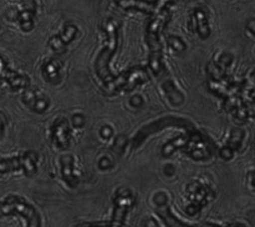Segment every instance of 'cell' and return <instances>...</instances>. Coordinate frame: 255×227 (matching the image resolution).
<instances>
[{
  "label": "cell",
  "mask_w": 255,
  "mask_h": 227,
  "mask_svg": "<svg viewBox=\"0 0 255 227\" xmlns=\"http://www.w3.org/2000/svg\"><path fill=\"white\" fill-rule=\"evenodd\" d=\"M127 143H128V139H127L126 136H122V134L121 136H117L116 138H115L110 151H111V153L114 154L116 158H120V156L125 153V151H126Z\"/></svg>",
  "instance_id": "obj_20"
},
{
  "label": "cell",
  "mask_w": 255,
  "mask_h": 227,
  "mask_svg": "<svg viewBox=\"0 0 255 227\" xmlns=\"http://www.w3.org/2000/svg\"><path fill=\"white\" fill-rule=\"evenodd\" d=\"M116 4L124 7L125 10H134L144 14H153L156 6L153 2L144 1V0H116Z\"/></svg>",
  "instance_id": "obj_17"
},
{
  "label": "cell",
  "mask_w": 255,
  "mask_h": 227,
  "mask_svg": "<svg viewBox=\"0 0 255 227\" xmlns=\"http://www.w3.org/2000/svg\"><path fill=\"white\" fill-rule=\"evenodd\" d=\"M216 196L213 189L208 183L202 179L191 181L186 186V198L188 204L186 206V213L189 216H196L202 211L204 206L208 205Z\"/></svg>",
  "instance_id": "obj_3"
},
{
  "label": "cell",
  "mask_w": 255,
  "mask_h": 227,
  "mask_svg": "<svg viewBox=\"0 0 255 227\" xmlns=\"http://www.w3.org/2000/svg\"><path fill=\"white\" fill-rule=\"evenodd\" d=\"M59 165L60 174H61V178L64 180V183L71 189L76 188L80 183V178L76 170V164H75L74 155H71V154H65V155H62L59 160Z\"/></svg>",
  "instance_id": "obj_13"
},
{
  "label": "cell",
  "mask_w": 255,
  "mask_h": 227,
  "mask_svg": "<svg viewBox=\"0 0 255 227\" xmlns=\"http://www.w3.org/2000/svg\"><path fill=\"white\" fill-rule=\"evenodd\" d=\"M70 122H71L74 128L81 129L82 127H85V124H86V117L82 113H76L71 117V121Z\"/></svg>",
  "instance_id": "obj_23"
},
{
  "label": "cell",
  "mask_w": 255,
  "mask_h": 227,
  "mask_svg": "<svg viewBox=\"0 0 255 227\" xmlns=\"http://www.w3.org/2000/svg\"><path fill=\"white\" fill-rule=\"evenodd\" d=\"M134 204H136V198L129 189H119L114 198L111 226H124L127 215L134 206Z\"/></svg>",
  "instance_id": "obj_7"
},
{
  "label": "cell",
  "mask_w": 255,
  "mask_h": 227,
  "mask_svg": "<svg viewBox=\"0 0 255 227\" xmlns=\"http://www.w3.org/2000/svg\"><path fill=\"white\" fill-rule=\"evenodd\" d=\"M99 134L102 141H110L114 137V128L111 126H109V124H105V126H102L100 128Z\"/></svg>",
  "instance_id": "obj_24"
},
{
  "label": "cell",
  "mask_w": 255,
  "mask_h": 227,
  "mask_svg": "<svg viewBox=\"0 0 255 227\" xmlns=\"http://www.w3.org/2000/svg\"><path fill=\"white\" fill-rule=\"evenodd\" d=\"M162 89L164 91V94L168 98L169 103L173 104V106H181L184 102V96L181 93L178 88L176 87V84L171 81V79H166L162 84Z\"/></svg>",
  "instance_id": "obj_18"
},
{
  "label": "cell",
  "mask_w": 255,
  "mask_h": 227,
  "mask_svg": "<svg viewBox=\"0 0 255 227\" xmlns=\"http://www.w3.org/2000/svg\"><path fill=\"white\" fill-rule=\"evenodd\" d=\"M20 218L25 221L24 226L40 227L41 216L34 205L19 195H7L0 200V218Z\"/></svg>",
  "instance_id": "obj_2"
},
{
  "label": "cell",
  "mask_w": 255,
  "mask_h": 227,
  "mask_svg": "<svg viewBox=\"0 0 255 227\" xmlns=\"http://www.w3.org/2000/svg\"><path fill=\"white\" fill-rule=\"evenodd\" d=\"M187 142V134H179L176 138L169 139L167 143L163 144L161 149L162 155L168 158V156L173 155L177 151H181V149L184 148V144Z\"/></svg>",
  "instance_id": "obj_19"
},
{
  "label": "cell",
  "mask_w": 255,
  "mask_h": 227,
  "mask_svg": "<svg viewBox=\"0 0 255 227\" xmlns=\"http://www.w3.org/2000/svg\"><path fill=\"white\" fill-rule=\"evenodd\" d=\"M49 139L52 146L59 151H67L71 143V128L70 122L65 117L54 119L49 129Z\"/></svg>",
  "instance_id": "obj_10"
},
{
  "label": "cell",
  "mask_w": 255,
  "mask_h": 227,
  "mask_svg": "<svg viewBox=\"0 0 255 227\" xmlns=\"http://www.w3.org/2000/svg\"><path fill=\"white\" fill-rule=\"evenodd\" d=\"M39 169V154L26 151L11 158H0V175L21 171L26 176H34Z\"/></svg>",
  "instance_id": "obj_4"
},
{
  "label": "cell",
  "mask_w": 255,
  "mask_h": 227,
  "mask_svg": "<svg viewBox=\"0 0 255 227\" xmlns=\"http://www.w3.org/2000/svg\"><path fill=\"white\" fill-rule=\"evenodd\" d=\"M186 134L187 142L183 151H186L187 155L197 161L208 160L213 154L211 142L196 129H188Z\"/></svg>",
  "instance_id": "obj_6"
},
{
  "label": "cell",
  "mask_w": 255,
  "mask_h": 227,
  "mask_svg": "<svg viewBox=\"0 0 255 227\" xmlns=\"http://www.w3.org/2000/svg\"><path fill=\"white\" fill-rule=\"evenodd\" d=\"M143 104H144V99L141 94H134V96H132L131 98H129V106H131L132 108L138 109L141 108Z\"/></svg>",
  "instance_id": "obj_25"
},
{
  "label": "cell",
  "mask_w": 255,
  "mask_h": 227,
  "mask_svg": "<svg viewBox=\"0 0 255 227\" xmlns=\"http://www.w3.org/2000/svg\"><path fill=\"white\" fill-rule=\"evenodd\" d=\"M77 34H79V27L71 22H67L57 34H54L50 37L47 41V46L55 54H64L66 52L67 46L76 39Z\"/></svg>",
  "instance_id": "obj_11"
},
{
  "label": "cell",
  "mask_w": 255,
  "mask_h": 227,
  "mask_svg": "<svg viewBox=\"0 0 255 227\" xmlns=\"http://www.w3.org/2000/svg\"><path fill=\"white\" fill-rule=\"evenodd\" d=\"M5 126H6V118L2 113H0V134L4 133Z\"/></svg>",
  "instance_id": "obj_27"
},
{
  "label": "cell",
  "mask_w": 255,
  "mask_h": 227,
  "mask_svg": "<svg viewBox=\"0 0 255 227\" xmlns=\"http://www.w3.org/2000/svg\"><path fill=\"white\" fill-rule=\"evenodd\" d=\"M0 84L6 86L10 91H24L30 86V77L11 69L9 61L0 54Z\"/></svg>",
  "instance_id": "obj_8"
},
{
  "label": "cell",
  "mask_w": 255,
  "mask_h": 227,
  "mask_svg": "<svg viewBox=\"0 0 255 227\" xmlns=\"http://www.w3.org/2000/svg\"><path fill=\"white\" fill-rule=\"evenodd\" d=\"M163 169H164V175L168 176V178L176 175L177 169H176V166L173 165V164H167V165H164Z\"/></svg>",
  "instance_id": "obj_26"
},
{
  "label": "cell",
  "mask_w": 255,
  "mask_h": 227,
  "mask_svg": "<svg viewBox=\"0 0 255 227\" xmlns=\"http://www.w3.org/2000/svg\"><path fill=\"white\" fill-rule=\"evenodd\" d=\"M167 44H168V46L171 47L174 52H178V54L186 51L187 49V44L183 41V39H181L179 36H176V35H169V36L167 37Z\"/></svg>",
  "instance_id": "obj_21"
},
{
  "label": "cell",
  "mask_w": 255,
  "mask_h": 227,
  "mask_svg": "<svg viewBox=\"0 0 255 227\" xmlns=\"http://www.w3.org/2000/svg\"><path fill=\"white\" fill-rule=\"evenodd\" d=\"M102 32L105 35V44L96 57L95 70H96V75L100 81L105 84L111 82L116 76L115 74H112L110 64H111L112 57L116 54L117 46H119L120 24L115 19H107L102 25Z\"/></svg>",
  "instance_id": "obj_1"
},
{
  "label": "cell",
  "mask_w": 255,
  "mask_h": 227,
  "mask_svg": "<svg viewBox=\"0 0 255 227\" xmlns=\"http://www.w3.org/2000/svg\"><path fill=\"white\" fill-rule=\"evenodd\" d=\"M167 127H181V128H188L191 127V124L186 121V119L178 118V117H164V118L158 119V121H154L152 123L144 126L138 133L136 134L133 139V148H138L146 138H148L149 136L154 133H158L162 129L167 128Z\"/></svg>",
  "instance_id": "obj_9"
},
{
  "label": "cell",
  "mask_w": 255,
  "mask_h": 227,
  "mask_svg": "<svg viewBox=\"0 0 255 227\" xmlns=\"http://www.w3.org/2000/svg\"><path fill=\"white\" fill-rule=\"evenodd\" d=\"M40 74L47 83H60L62 78V64L60 62V60L54 59V57L45 60L40 67Z\"/></svg>",
  "instance_id": "obj_15"
},
{
  "label": "cell",
  "mask_w": 255,
  "mask_h": 227,
  "mask_svg": "<svg viewBox=\"0 0 255 227\" xmlns=\"http://www.w3.org/2000/svg\"><path fill=\"white\" fill-rule=\"evenodd\" d=\"M189 27L193 32H196L199 39L204 40L211 35V25H209L208 15L203 9L198 7L194 9L189 19Z\"/></svg>",
  "instance_id": "obj_14"
},
{
  "label": "cell",
  "mask_w": 255,
  "mask_h": 227,
  "mask_svg": "<svg viewBox=\"0 0 255 227\" xmlns=\"http://www.w3.org/2000/svg\"><path fill=\"white\" fill-rule=\"evenodd\" d=\"M35 16H36V6L32 1L31 5H24L21 9L17 10L14 15V20L22 31L29 32L35 26Z\"/></svg>",
  "instance_id": "obj_16"
},
{
  "label": "cell",
  "mask_w": 255,
  "mask_h": 227,
  "mask_svg": "<svg viewBox=\"0 0 255 227\" xmlns=\"http://www.w3.org/2000/svg\"><path fill=\"white\" fill-rule=\"evenodd\" d=\"M21 101L26 108L37 114L45 113L50 107L49 97L41 89L31 88L30 86L22 91Z\"/></svg>",
  "instance_id": "obj_12"
},
{
  "label": "cell",
  "mask_w": 255,
  "mask_h": 227,
  "mask_svg": "<svg viewBox=\"0 0 255 227\" xmlns=\"http://www.w3.org/2000/svg\"><path fill=\"white\" fill-rule=\"evenodd\" d=\"M115 164H116V156H115L112 153H109V154H105V155H102L101 158L99 159L97 166H99L100 170L106 171V170H111V169L115 166Z\"/></svg>",
  "instance_id": "obj_22"
},
{
  "label": "cell",
  "mask_w": 255,
  "mask_h": 227,
  "mask_svg": "<svg viewBox=\"0 0 255 227\" xmlns=\"http://www.w3.org/2000/svg\"><path fill=\"white\" fill-rule=\"evenodd\" d=\"M148 75L146 70L142 67H132L127 71L122 72L119 76H115L109 83L104 84V91L109 94H116L120 92H131L137 86H141L142 83L147 82Z\"/></svg>",
  "instance_id": "obj_5"
}]
</instances>
